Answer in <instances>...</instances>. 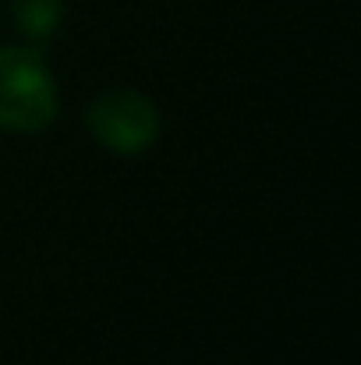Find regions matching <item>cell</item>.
<instances>
[{"mask_svg":"<svg viewBox=\"0 0 361 365\" xmlns=\"http://www.w3.org/2000/svg\"><path fill=\"white\" fill-rule=\"evenodd\" d=\"M57 82L39 50L4 46L0 50V131L36 135L57 118Z\"/></svg>","mask_w":361,"mask_h":365,"instance_id":"cell-1","label":"cell"},{"mask_svg":"<svg viewBox=\"0 0 361 365\" xmlns=\"http://www.w3.org/2000/svg\"><path fill=\"white\" fill-rule=\"evenodd\" d=\"M85 128L89 135L120 156H135L145 153L149 145H156L159 138V107L138 93V89H107L96 93L89 110H85Z\"/></svg>","mask_w":361,"mask_h":365,"instance_id":"cell-2","label":"cell"},{"mask_svg":"<svg viewBox=\"0 0 361 365\" xmlns=\"http://www.w3.org/2000/svg\"><path fill=\"white\" fill-rule=\"evenodd\" d=\"M14 29L28 39H50L64 21V0H11Z\"/></svg>","mask_w":361,"mask_h":365,"instance_id":"cell-3","label":"cell"}]
</instances>
